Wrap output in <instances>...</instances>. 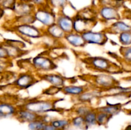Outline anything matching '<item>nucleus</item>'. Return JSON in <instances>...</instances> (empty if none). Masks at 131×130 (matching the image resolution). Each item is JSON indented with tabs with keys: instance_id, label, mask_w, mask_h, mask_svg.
<instances>
[{
	"instance_id": "nucleus-1",
	"label": "nucleus",
	"mask_w": 131,
	"mask_h": 130,
	"mask_svg": "<svg viewBox=\"0 0 131 130\" xmlns=\"http://www.w3.org/2000/svg\"><path fill=\"white\" fill-rule=\"evenodd\" d=\"M60 101H61L60 98L40 99L37 97L24 99L18 106L38 115H46L52 112L61 113L63 112V110L56 106Z\"/></svg>"
},
{
	"instance_id": "nucleus-2",
	"label": "nucleus",
	"mask_w": 131,
	"mask_h": 130,
	"mask_svg": "<svg viewBox=\"0 0 131 130\" xmlns=\"http://www.w3.org/2000/svg\"><path fill=\"white\" fill-rule=\"evenodd\" d=\"M88 70L99 73L115 74L120 71L118 66L103 56H88L81 59Z\"/></svg>"
},
{
	"instance_id": "nucleus-3",
	"label": "nucleus",
	"mask_w": 131,
	"mask_h": 130,
	"mask_svg": "<svg viewBox=\"0 0 131 130\" xmlns=\"http://www.w3.org/2000/svg\"><path fill=\"white\" fill-rule=\"evenodd\" d=\"M81 80L85 81L93 88L105 90L114 87L118 86L120 83L111 74L99 73L95 75L86 74L79 76Z\"/></svg>"
},
{
	"instance_id": "nucleus-4",
	"label": "nucleus",
	"mask_w": 131,
	"mask_h": 130,
	"mask_svg": "<svg viewBox=\"0 0 131 130\" xmlns=\"http://www.w3.org/2000/svg\"><path fill=\"white\" fill-rule=\"evenodd\" d=\"M10 31L23 40L40 39L45 36L43 28H39L34 24H21L10 25Z\"/></svg>"
},
{
	"instance_id": "nucleus-5",
	"label": "nucleus",
	"mask_w": 131,
	"mask_h": 130,
	"mask_svg": "<svg viewBox=\"0 0 131 130\" xmlns=\"http://www.w3.org/2000/svg\"><path fill=\"white\" fill-rule=\"evenodd\" d=\"M31 64L35 73L52 72L58 68L54 60L46 54L40 53L33 57Z\"/></svg>"
},
{
	"instance_id": "nucleus-6",
	"label": "nucleus",
	"mask_w": 131,
	"mask_h": 130,
	"mask_svg": "<svg viewBox=\"0 0 131 130\" xmlns=\"http://www.w3.org/2000/svg\"><path fill=\"white\" fill-rule=\"evenodd\" d=\"M39 82L36 73L26 71L19 73L10 85L15 90H23L31 87Z\"/></svg>"
},
{
	"instance_id": "nucleus-7",
	"label": "nucleus",
	"mask_w": 131,
	"mask_h": 130,
	"mask_svg": "<svg viewBox=\"0 0 131 130\" xmlns=\"http://www.w3.org/2000/svg\"><path fill=\"white\" fill-rule=\"evenodd\" d=\"M33 15L36 22L40 23L44 28L56 22V13L47 5L36 8Z\"/></svg>"
},
{
	"instance_id": "nucleus-8",
	"label": "nucleus",
	"mask_w": 131,
	"mask_h": 130,
	"mask_svg": "<svg viewBox=\"0 0 131 130\" xmlns=\"http://www.w3.org/2000/svg\"><path fill=\"white\" fill-rule=\"evenodd\" d=\"M40 81H45L51 85L62 87L66 85L67 82H71L72 78H68L59 73H36Z\"/></svg>"
},
{
	"instance_id": "nucleus-9",
	"label": "nucleus",
	"mask_w": 131,
	"mask_h": 130,
	"mask_svg": "<svg viewBox=\"0 0 131 130\" xmlns=\"http://www.w3.org/2000/svg\"><path fill=\"white\" fill-rule=\"evenodd\" d=\"M82 34L84 42L87 45H95L103 47L108 42L107 34L104 29L102 31L88 30Z\"/></svg>"
},
{
	"instance_id": "nucleus-10",
	"label": "nucleus",
	"mask_w": 131,
	"mask_h": 130,
	"mask_svg": "<svg viewBox=\"0 0 131 130\" xmlns=\"http://www.w3.org/2000/svg\"><path fill=\"white\" fill-rule=\"evenodd\" d=\"M98 19L102 22L107 23L112 20H119L120 15L116 7L112 6H97Z\"/></svg>"
},
{
	"instance_id": "nucleus-11",
	"label": "nucleus",
	"mask_w": 131,
	"mask_h": 130,
	"mask_svg": "<svg viewBox=\"0 0 131 130\" xmlns=\"http://www.w3.org/2000/svg\"><path fill=\"white\" fill-rule=\"evenodd\" d=\"M103 98L102 90L92 87L89 90H87L86 91L82 93L78 96L71 99L75 103H85V104L92 105L93 100L101 99Z\"/></svg>"
},
{
	"instance_id": "nucleus-12",
	"label": "nucleus",
	"mask_w": 131,
	"mask_h": 130,
	"mask_svg": "<svg viewBox=\"0 0 131 130\" xmlns=\"http://www.w3.org/2000/svg\"><path fill=\"white\" fill-rule=\"evenodd\" d=\"M73 20H74L73 30L74 32H76L81 34L86 31L93 30L98 22V20H86L77 15L73 18Z\"/></svg>"
},
{
	"instance_id": "nucleus-13",
	"label": "nucleus",
	"mask_w": 131,
	"mask_h": 130,
	"mask_svg": "<svg viewBox=\"0 0 131 130\" xmlns=\"http://www.w3.org/2000/svg\"><path fill=\"white\" fill-rule=\"evenodd\" d=\"M91 88H92V87L88 84L81 85L70 84L62 87L61 88V93H62L64 95L69 96L71 98H73L78 96Z\"/></svg>"
},
{
	"instance_id": "nucleus-14",
	"label": "nucleus",
	"mask_w": 131,
	"mask_h": 130,
	"mask_svg": "<svg viewBox=\"0 0 131 130\" xmlns=\"http://www.w3.org/2000/svg\"><path fill=\"white\" fill-rule=\"evenodd\" d=\"M46 115H38L31 111L20 108L18 106V110L15 115V118L22 123H29L35 120L43 117Z\"/></svg>"
},
{
	"instance_id": "nucleus-15",
	"label": "nucleus",
	"mask_w": 131,
	"mask_h": 130,
	"mask_svg": "<svg viewBox=\"0 0 131 130\" xmlns=\"http://www.w3.org/2000/svg\"><path fill=\"white\" fill-rule=\"evenodd\" d=\"M56 23L65 33H71L74 31L73 30V24L74 20L73 18L70 16L65 15L62 12H58L56 14Z\"/></svg>"
},
{
	"instance_id": "nucleus-16",
	"label": "nucleus",
	"mask_w": 131,
	"mask_h": 130,
	"mask_svg": "<svg viewBox=\"0 0 131 130\" xmlns=\"http://www.w3.org/2000/svg\"><path fill=\"white\" fill-rule=\"evenodd\" d=\"M18 110V105L6 101H0V119L15 117Z\"/></svg>"
},
{
	"instance_id": "nucleus-17",
	"label": "nucleus",
	"mask_w": 131,
	"mask_h": 130,
	"mask_svg": "<svg viewBox=\"0 0 131 130\" xmlns=\"http://www.w3.org/2000/svg\"><path fill=\"white\" fill-rule=\"evenodd\" d=\"M36 6L31 2H22L18 1L15 4L12 11L14 16H23V15L33 14Z\"/></svg>"
},
{
	"instance_id": "nucleus-18",
	"label": "nucleus",
	"mask_w": 131,
	"mask_h": 130,
	"mask_svg": "<svg viewBox=\"0 0 131 130\" xmlns=\"http://www.w3.org/2000/svg\"><path fill=\"white\" fill-rule=\"evenodd\" d=\"M63 40L68 44L74 48H84L87 45L84 42L82 34L74 31L65 34Z\"/></svg>"
},
{
	"instance_id": "nucleus-19",
	"label": "nucleus",
	"mask_w": 131,
	"mask_h": 130,
	"mask_svg": "<svg viewBox=\"0 0 131 130\" xmlns=\"http://www.w3.org/2000/svg\"><path fill=\"white\" fill-rule=\"evenodd\" d=\"M107 34H120L127 31H131V26L121 20H116L105 29Z\"/></svg>"
},
{
	"instance_id": "nucleus-20",
	"label": "nucleus",
	"mask_w": 131,
	"mask_h": 130,
	"mask_svg": "<svg viewBox=\"0 0 131 130\" xmlns=\"http://www.w3.org/2000/svg\"><path fill=\"white\" fill-rule=\"evenodd\" d=\"M43 33L45 36H48L54 40H63L65 36V33L56 23L47 28H43Z\"/></svg>"
},
{
	"instance_id": "nucleus-21",
	"label": "nucleus",
	"mask_w": 131,
	"mask_h": 130,
	"mask_svg": "<svg viewBox=\"0 0 131 130\" xmlns=\"http://www.w3.org/2000/svg\"><path fill=\"white\" fill-rule=\"evenodd\" d=\"M1 43L6 47L8 51V54L9 59L11 60V61L20 58L28 53V51L25 49L15 47V46L11 45L6 44V43H4L3 42H1Z\"/></svg>"
},
{
	"instance_id": "nucleus-22",
	"label": "nucleus",
	"mask_w": 131,
	"mask_h": 130,
	"mask_svg": "<svg viewBox=\"0 0 131 130\" xmlns=\"http://www.w3.org/2000/svg\"><path fill=\"white\" fill-rule=\"evenodd\" d=\"M78 16L86 19V20H98V15H97V7L93 6H88V7L84 8L82 10L78 11L76 14Z\"/></svg>"
},
{
	"instance_id": "nucleus-23",
	"label": "nucleus",
	"mask_w": 131,
	"mask_h": 130,
	"mask_svg": "<svg viewBox=\"0 0 131 130\" xmlns=\"http://www.w3.org/2000/svg\"><path fill=\"white\" fill-rule=\"evenodd\" d=\"M122 109L121 104H110L107 103L104 106H99L95 107V110L99 112H102L109 115L114 116L120 112Z\"/></svg>"
},
{
	"instance_id": "nucleus-24",
	"label": "nucleus",
	"mask_w": 131,
	"mask_h": 130,
	"mask_svg": "<svg viewBox=\"0 0 131 130\" xmlns=\"http://www.w3.org/2000/svg\"><path fill=\"white\" fill-rule=\"evenodd\" d=\"M95 108L93 105L85 103H75V105L71 108L70 112L74 115H80L84 117L86 114Z\"/></svg>"
},
{
	"instance_id": "nucleus-25",
	"label": "nucleus",
	"mask_w": 131,
	"mask_h": 130,
	"mask_svg": "<svg viewBox=\"0 0 131 130\" xmlns=\"http://www.w3.org/2000/svg\"><path fill=\"white\" fill-rule=\"evenodd\" d=\"M36 22L33 14L23 15V16H14L12 20L13 25H21V24H34Z\"/></svg>"
},
{
	"instance_id": "nucleus-26",
	"label": "nucleus",
	"mask_w": 131,
	"mask_h": 130,
	"mask_svg": "<svg viewBox=\"0 0 131 130\" xmlns=\"http://www.w3.org/2000/svg\"><path fill=\"white\" fill-rule=\"evenodd\" d=\"M50 124L58 129L66 130L68 127L70 126V118H55L50 120L49 121Z\"/></svg>"
},
{
	"instance_id": "nucleus-27",
	"label": "nucleus",
	"mask_w": 131,
	"mask_h": 130,
	"mask_svg": "<svg viewBox=\"0 0 131 130\" xmlns=\"http://www.w3.org/2000/svg\"><path fill=\"white\" fill-rule=\"evenodd\" d=\"M69 3L68 0H47L46 5L58 14Z\"/></svg>"
},
{
	"instance_id": "nucleus-28",
	"label": "nucleus",
	"mask_w": 131,
	"mask_h": 130,
	"mask_svg": "<svg viewBox=\"0 0 131 130\" xmlns=\"http://www.w3.org/2000/svg\"><path fill=\"white\" fill-rule=\"evenodd\" d=\"M84 119L86 129L89 127L96 126L97 125V111H96L95 108L86 114L84 116Z\"/></svg>"
},
{
	"instance_id": "nucleus-29",
	"label": "nucleus",
	"mask_w": 131,
	"mask_h": 130,
	"mask_svg": "<svg viewBox=\"0 0 131 130\" xmlns=\"http://www.w3.org/2000/svg\"><path fill=\"white\" fill-rule=\"evenodd\" d=\"M70 126L78 129H86L84 117L80 115H74L70 118Z\"/></svg>"
},
{
	"instance_id": "nucleus-30",
	"label": "nucleus",
	"mask_w": 131,
	"mask_h": 130,
	"mask_svg": "<svg viewBox=\"0 0 131 130\" xmlns=\"http://www.w3.org/2000/svg\"><path fill=\"white\" fill-rule=\"evenodd\" d=\"M46 117L47 116L45 115L44 117L42 118L39 119L35 120L34 121L28 123V128L29 130H42L43 127L47 123V121L46 120Z\"/></svg>"
},
{
	"instance_id": "nucleus-31",
	"label": "nucleus",
	"mask_w": 131,
	"mask_h": 130,
	"mask_svg": "<svg viewBox=\"0 0 131 130\" xmlns=\"http://www.w3.org/2000/svg\"><path fill=\"white\" fill-rule=\"evenodd\" d=\"M97 111V110H96ZM112 117L102 112L97 111V126H106Z\"/></svg>"
},
{
	"instance_id": "nucleus-32",
	"label": "nucleus",
	"mask_w": 131,
	"mask_h": 130,
	"mask_svg": "<svg viewBox=\"0 0 131 130\" xmlns=\"http://www.w3.org/2000/svg\"><path fill=\"white\" fill-rule=\"evenodd\" d=\"M119 42L123 46H129L131 45V31H127L119 34Z\"/></svg>"
},
{
	"instance_id": "nucleus-33",
	"label": "nucleus",
	"mask_w": 131,
	"mask_h": 130,
	"mask_svg": "<svg viewBox=\"0 0 131 130\" xmlns=\"http://www.w3.org/2000/svg\"><path fill=\"white\" fill-rule=\"evenodd\" d=\"M61 92V87L54 86V85H50L46 89H43L42 91V94L46 96H53L56 95L58 93Z\"/></svg>"
},
{
	"instance_id": "nucleus-34",
	"label": "nucleus",
	"mask_w": 131,
	"mask_h": 130,
	"mask_svg": "<svg viewBox=\"0 0 131 130\" xmlns=\"http://www.w3.org/2000/svg\"><path fill=\"white\" fill-rule=\"evenodd\" d=\"M18 0H0V6L5 10H10L12 11Z\"/></svg>"
},
{
	"instance_id": "nucleus-35",
	"label": "nucleus",
	"mask_w": 131,
	"mask_h": 130,
	"mask_svg": "<svg viewBox=\"0 0 131 130\" xmlns=\"http://www.w3.org/2000/svg\"><path fill=\"white\" fill-rule=\"evenodd\" d=\"M120 52L125 61L131 62V46L122 47L120 48Z\"/></svg>"
},
{
	"instance_id": "nucleus-36",
	"label": "nucleus",
	"mask_w": 131,
	"mask_h": 130,
	"mask_svg": "<svg viewBox=\"0 0 131 130\" xmlns=\"http://www.w3.org/2000/svg\"><path fill=\"white\" fill-rule=\"evenodd\" d=\"M0 60H10L7 50L1 42L0 43Z\"/></svg>"
},
{
	"instance_id": "nucleus-37",
	"label": "nucleus",
	"mask_w": 131,
	"mask_h": 130,
	"mask_svg": "<svg viewBox=\"0 0 131 130\" xmlns=\"http://www.w3.org/2000/svg\"><path fill=\"white\" fill-rule=\"evenodd\" d=\"M10 60H0V73H3L5 70H6V68H7L8 65L10 63Z\"/></svg>"
},
{
	"instance_id": "nucleus-38",
	"label": "nucleus",
	"mask_w": 131,
	"mask_h": 130,
	"mask_svg": "<svg viewBox=\"0 0 131 130\" xmlns=\"http://www.w3.org/2000/svg\"><path fill=\"white\" fill-rule=\"evenodd\" d=\"M46 1L47 0H31V3L33 4L36 7L46 6Z\"/></svg>"
},
{
	"instance_id": "nucleus-39",
	"label": "nucleus",
	"mask_w": 131,
	"mask_h": 130,
	"mask_svg": "<svg viewBox=\"0 0 131 130\" xmlns=\"http://www.w3.org/2000/svg\"><path fill=\"white\" fill-rule=\"evenodd\" d=\"M55 129H56L55 128V127H54L53 126L49 123V122H47V123L46 124V125L44 126V127H43V129L42 130H55Z\"/></svg>"
},
{
	"instance_id": "nucleus-40",
	"label": "nucleus",
	"mask_w": 131,
	"mask_h": 130,
	"mask_svg": "<svg viewBox=\"0 0 131 130\" xmlns=\"http://www.w3.org/2000/svg\"><path fill=\"white\" fill-rule=\"evenodd\" d=\"M5 10L0 6V20H1V19L3 17L4 15H5Z\"/></svg>"
},
{
	"instance_id": "nucleus-41",
	"label": "nucleus",
	"mask_w": 131,
	"mask_h": 130,
	"mask_svg": "<svg viewBox=\"0 0 131 130\" xmlns=\"http://www.w3.org/2000/svg\"><path fill=\"white\" fill-rule=\"evenodd\" d=\"M18 1L22 2H31V0H18Z\"/></svg>"
},
{
	"instance_id": "nucleus-42",
	"label": "nucleus",
	"mask_w": 131,
	"mask_h": 130,
	"mask_svg": "<svg viewBox=\"0 0 131 130\" xmlns=\"http://www.w3.org/2000/svg\"><path fill=\"white\" fill-rule=\"evenodd\" d=\"M125 130H131V126H129L127 127H126Z\"/></svg>"
},
{
	"instance_id": "nucleus-43",
	"label": "nucleus",
	"mask_w": 131,
	"mask_h": 130,
	"mask_svg": "<svg viewBox=\"0 0 131 130\" xmlns=\"http://www.w3.org/2000/svg\"><path fill=\"white\" fill-rule=\"evenodd\" d=\"M113 1H115V2L116 3H118V2H122V1H124V0H113Z\"/></svg>"
},
{
	"instance_id": "nucleus-44",
	"label": "nucleus",
	"mask_w": 131,
	"mask_h": 130,
	"mask_svg": "<svg viewBox=\"0 0 131 130\" xmlns=\"http://www.w3.org/2000/svg\"><path fill=\"white\" fill-rule=\"evenodd\" d=\"M55 130H64V129H55Z\"/></svg>"
}]
</instances>
